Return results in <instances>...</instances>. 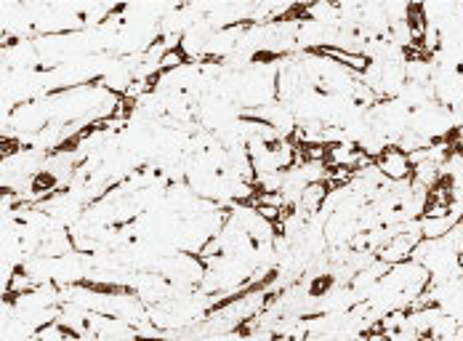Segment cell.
Listing matches in <instances>:
<instances>
[{
	"label": "cell",
	"instance_id": "obj_1",
	"mask_svg": "<svg viewBox=\"0 0 463 341\" xmlns=\"http://www.w3.org/2000/svg\"><path fill=\"white\" fill-rule=\"evenodd\" d=\"M373 166L389 185H411L416 176V166L411 160V152H405L400 145H386L378 155H373Z\"/></svg>",
	"mask_w": 463,
	"mask_h": 341
}]
</instances>
